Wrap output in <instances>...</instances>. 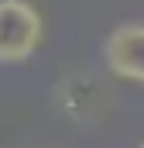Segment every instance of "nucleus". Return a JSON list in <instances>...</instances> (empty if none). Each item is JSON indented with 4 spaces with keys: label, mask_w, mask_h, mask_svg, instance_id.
I'll return each instance as SVG.
<instances>
[{
    "label": "nucleus",
    "mask_w": 144,
    "mask_h": 148,
    "mask_svg": "<svg viewBox=\"0 0 144 148\" xmlns=\"http://www.w3.org/2000/svg\"><path fill=\"white\" fill-rule=\"evenodd\" d=\"M103 62L117 79L144 86V21L117 24L103 38Z\"/></svg>",
    "instance_id": "nucleus-2"
},
{
    "label": "nucleus",
    "mask_w": 144,
    "mask_h": 148,
    "mask_svg": "<svg viewBox=\"0 0 144 148\" xmlns=\"http://www.w3.org/2000/svg\"><path fill=\"white\" fill-rule=\"evenodd\" d=\"M141 148H144V145H141Z\"/></svg>",
    "instance_id": "nucleus-3"
},
{
    "label": "nucleus",
    "mask_w": 144,
    "mask_h": 148,
    "mask_svg": "<svg viewBox=\"0 0 144 148\" xmlns=\"http://www.w3.org/2000/svg\"><path fill=\"white\" fill-rule=\"evenodd\" d=\"M45 41V17L31 0H0V66L28 62Z\"/></svg>",
    "instance_id": "nucleus-1"
}]
</instances>
